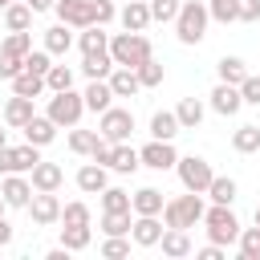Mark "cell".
I'll use <instances>...</instances> for the list:
<instances>
[{"label": "cell", "instance_id": "obj_15", "mask_svg": "<svg viewBox=\"0 0 260 260\" xmlns=\"http://www.w3.org/2000/svg\"><path fill=\"white\" fill-rule=\"evenodd\" d=\"M240 106H244V98H240V85H228V81H219V85L211 89V110H215V114L232 118V114H240Z\"/></svg>", "mask_w": 260, "mask_h": 260}, {"label": "cell", "instance_id": "obj_6", "mask_svg": "<svg viewBox=\"0 0 260 260\" xmlns=\"http://www.w3.org/2000/svg\"><path fill=\"white\" fill-rule=\"evenodd\" d=\"M175 171H179L183 191H199V195H207V187H211V179H215V171H211V162H207L203 154H187V158H179Z\"/></svg>", "mask_w": 260, "mask_h": 260}, {"label": "cell", "instance_id": "obj_39", "mask_svg": "<svg viewBox=\"0 0 260 260\" xmlns=\"http://www.w3.org/2000/svg\"><path fill=\"white\" fill-rule=\"evenodd\" d=\"M240 256L244 260H260V223L256 228H240Z\"/></svg>", "mask_w": 260, "mask_h": 260}, {"label": "cell", "instance_id": "obj_16", "mask_svg": "<svg viewBox=\"0 0 260 260\" xmlns=\"http://www.w3.org/2000/svg\"><path fill=\"white\" fill-rule=\"evenodd\" d=\"M32 114H37L32 98H20V93H12V98H8V106H4V126H12V130H24V126L32 122Z\"/></svg>", "mask_w": 260, "mask_h": 260}, {"label": "cell", "instance_id": "obj_22", "mask_svg": "<svg viewBox=\"0 0 260 260\" xmlns=\"http://www.w3.org/2000/svg\"><path fill=\"white\" fill-rule=\"evenodd\" d=\"M106 81H110L114 98H134V93L142 89V81H138V69H126V65H114V73H110Z\"/></svg>", "mask_w": 260, "mask_h": 260}, {"label": "cell", "instance_id": "obj_29", "mask_svg": "<svg viewBox=\"0 0 260 260\" xmlns=\"http://www.w3.org/2000/svg\"><path fill=\"white\" fill-rule=\"evenodd\" d=\"M32 8H28V0H16V4H8L4 8V24H8V32H24L28 24H32Z\"/></svg>", "mask_w": 260, "mask_h": 260}, {"label": "cell", "instance_id": "obj_54", "mask_svg": "<svg viewBox=\"0 0 260 260\" xmlns=\"http://www.w3.org/2000/svg\"><path fill=\"white\" fill-rule=\"evenodd\" d=\"M28 8H32V12H53L57 0H28Z\"/></svg>", "mask_w": 260, "mask_h": 260}, {"label": "cell", "instance_id": "obj_46", "mask_svg": "<svg viewBox=\"0 0 260 260\" xmlns=\"http://www.w3.org/2000/svg\"><path fill=\"white\" fill-rule=\"evenodd\" d=\"M61 223H89V207H85L81 199L65 203V207H61Z\"/></svg>", "mask_w": 260, "mask_h": 260}, {"label": "cell", "instance_id": "obj_53", "mask_svg": "<svg viewBox=\"0 0 260 260\" xmlns=\"http://www.w3.org/2000/svg\"><path fill=\"white\" fill-rule=\"evenodd\" d=\"M12 236H16V232H12V223H8V219H4V211H0V248H8V244H12Z\"/></svg>", "mask_w": 260, "mask_h": 260}, {"label": "cell", "instance_id": "obj_11", "mask_svg": "<svg viewBox=\"0 0 260 260\" xmlns=\"http://www.w3.org/2000/svg\"><path fill=\"white\" fill-rule=\"evenodd\" d=\"M138 154H142V167H150V171H171V167L179 162L175 142H162V138H150Z\"/></svg>", "mask_w": 260, "mask_h": 260}, {"label": "cell", "instance_id": "obj_25", "mask_svg": "<svg viewBox=\"0 0 260 260\" xmlns=\"http://www.w3.org/2000/svg\"><path fill=\"white\" fill-rule=\"evenodd\" d=\"M45 49H49L53 57H65V53L73 49V32H69L65 20H57L53 28H45Z\"/></svg>", "mask_w": 260, "mask_h": 260}, {"label": "cell", "instance_id": "obj_4", "mask_svg": "<svg viewBox=\"0 0 260 260\" xmlns=\"http://www.w3.org/2000/svg\"><path fill=\"white\" fill-rule=\"evenodd\" d=\"M203 228H207V240L211 244H236L240 240V219H236V211L228 207V203H211L207 211H203Z\"/></svg>", "mask_w": 260, "mask_h": 260}, {"label": "cell", "instance_id": "obj_12", "mask_svg": "<svg viewBox=\"0 0 260 260\" xmlns=\"http://www.w3.org/2000/svg\"><path fill=\"white\" fill-rule=\"evenodd\" d=\"M162 232H167V223H162L158 215H134V228H130V240H134L138 248H154V244L162 240Z\"/></svg>", "mask_w": 260, "mask_h": 260}, {"label": "cell", "instance_id": "obj_2", "mask_svg": "<svg viewBox=\"0 0 260 260\" xmlns=\"http://www.w3.org/2000/svg\"><path fill=\"white\" fill-rule=\"evenodd\" d=\"M110 57H114V65L138 69L142 61L154 57V49H150V41H146L142 32H114V37H110Z\"/></svg>", "mask_w": 260, "mask_h": 260}, {"label": "cell", "instance_id": "obj_13", "mask_svg": "<svg viewBox=\"0 0 260 260\" xmlns=\"http://www.w3.org/2000/svg\"><path fill=\"white\" fill-rule=\"evenodd\" d=\"M114 175H134L138 167H142V154L130 146V142H114L110 146V162H106Z\"/></svg>", "mask_w": 260, "mask_h": 260}, {"label": "cell", "instance_id": "obj_21", "mask_svg": "<svg viewBox=\"0 0 260 260\" xmlns=\"http://www.w3.org/2000/svg\"><path fill=\"white\" fill-rule=\"evenodd\" d=\"M118 20H122L126 32H142V28L150 24V0H130V4L118 12Z\"/></svg>", "mask_w": 260, "mask_h": 260}, {"label": "cell", "instance_id": "obj_51", "mask_svg": "<svg viewBox=\"0 0 260 260\" xmlns=\"http://www.w3.org/2000/svg\"><path fill=\"white\" fill-rule=\"evenodd\" d=\"M93 8H98V24H110L118 12H114V0H93Z\"/></svg>", "mask_w": 260, "mask_h": 260}, {"label": "cell", "instance_id": "obj_36", "mask_svg": "<svg viewBox=\"0 0 260 260\" xmlns=\"http://www.w3.org/2000/svg\"><path fill=\"white\" fill-rule=\"evenodd\" d=\"M232 146H236L240 154H256V150H260V126H256V122H244V126L232 134Z\"/></svg>", "mask_w": 260, "mask_h": 260}, {"label": "cell", "instance_id": "obj_37", "mask_svg": "<svg viewBox=\"0 0 260 260\" xmlns=\"http://www.w3.org/2000/svg\"><path fill=\"white\" fill-rule=\"evenodd\" d=\"M215 73H219V81H228V85H240V81L248 77V65H244L240 57H219Z\"/></svg>", "mask_w": 260, "mask_h": 260}, {"label": "cell", "instance_id": "obj_45", "mask_svg": "<svg viewBox=\"0 0 260 260\" xmlns=\"http://www.w3.org/2000/svg\"><path fill=\"white\" fill-rule=\"evenodd\" d=\"M24 69H28V73H41V77H45V73L53 69V53H49V49H32V53L24 57Z\"/></svg>", "mask_w": 260, "mask_h": 260}, {"label": "cell", "instance_id": "obj_10", "mask_svg": "<svg viewBox=\"0 0 260 260\" xmlns=\"http://www.w3.org/2000/svg\"><path fill=\"white\" fill-rule=\"evenodd\" d=\"M57 20H65L69 28H89V24H98V8H93V0H57Z\"/></svg>", "mask_w": 260, "mask_h": 260}, {"label": "cell", "instance_id": "obj_57", "mask_svg": "<svg viewBox=\"0 0 260 260\" xmlns=\"http://www.w3.org/2000/svg\"><path fill=\"white\" fill-rule=\"evenodd\" d=\"M4 207H8V203H4V195H0V211H4Z\"/></svg>", "mask_w": 260, "mask_h": 260}, {"label": "cell", "instance_id": "obj_28", "mask_svg": "<svg viewBox=\"0 0 260 260\" xmlns=\"http://www.w3.org/2000/svg\"><path fill=\"white\" fill-rule=\"evenodd\" d=\"M102 142H106V138H102V130H77V126L69 130V150H73V154L93 158V150H98Z\"/></svg>", "mask_w": 260, "mask_h": 260}, {"label": "cell", "instance_id": "obj_24", "mask_svg": "<svg viewBox=\"0 0 260 260\" xmlns=\"http://www.w3.org/2000/svg\"><path fill=\"white\" fill-rule=\"evenodd\" d=\"M81 73H85L89 81L110 77V73H114V57H110V49H102V53H85V57H81Z\"/></svg>", "mask_w": 260, "mask_h": 260}, {"label": "cell", "instance_id": "obj_58", "mask_svg": "<svg viewBox=\"0 0 260 260\" xmlns=\"http://www.w3.org/2000/svg\"><path fill=\"white\" fill-rule=\"evenodd\" d=\"M256 223H260V207H256Z\"/></svg>", "mask_w": 260, "mask_h": 260}, {"label": "cell", "instance_id": "obj_9", "mask_svg": "<svg viewBox=\"0 0 260 260\" xmlns=\"http://www.w3.org/2000/svg\"><path fill=\"white\" fill-rule=\"evenodd\" d=\"M24 211L32 215L37 228H53V223H61V199H57V191H32V199H28Z\"/></svg>", "mask_w": 260, "mask_h": 260}, {"label": "cell", "instance_id": "obj_32", "mask_svg": "<svg viewBox=\"0 0 260 260\" xmlns=\"http://www.w3.org/2000/svg\"><path fill=\"white\" fill-rule=\"evenodd\" d=\"M236 195H240V187H236V179H232V175H215V179H211V187H207V199H211V203H228V207H232V203H236Z\"/></svg>", "mask_w": 260, "mask_h": 260}, {"label": "cell", "instance_id": "obj_23", "mask_svg": "<svg viewBox=\"0 0 260 260\" xmlns=\"http://www.w3.org/2000/svg\"><path fill=\"white\" fill-rule=\"evenodd\" d=\"M130 203H134V215H162V207H167V199H162L158 187H138L130 195Z\"/></svg>", "mask_w": 260, "mask_h": 260}, {"label": "cell", "instance_id": "obj_8", "mask_svg": "<svg viewBox=\"0 0 260 260\" xmlns=\"http://www.w3.org/2000/svg\"><path fill=\"white\" fill-rule=\"evenodd\" d=\"M41 162V146H0V175H28Z\"/></svg>", "mask_w": 260, "mask_h": 260}, {"label": "cell", "instance_id": "obj_14", "mask_svg": "<svg viewBox=\"0 0 260 260\" xmlns=\"http://www.w3.org/2000/svg\"><path fill=\"white\" fill-rule=\"evenodd\" d=\"M0 195H4L8 207H28V199H32V179H24V175H4Z\"/></svg>", "mask_w": 260, "mask_h": 260}, {"label": "cell", "instance_id": "obj_48", "mask_svg": "<svg viewBox=\"0 0 260 260\" xmlns=\"http://www.w3.org/2000/svg\"><path fill=\"white\" fill-rule=\"evenodd\" d=\"M102 256H130V240L126 236H106V244H102Z\"/></svg>", "mask_w": 260, "mask_h": 260}, {"label": "cell", "instance_id": "obj_5", "mask_svg": "<svg viewBox=\"0 0 260 260\" xmlns=\"http://www.w3.org/2000/svg\"><path fill=\"white\" fill-rule=\"evenodd\" d=\"M57 126H65V130H73L77 122H81V114H85V93H77V89H61V93H53L49 98V110H45Z\"/></svg>", "mask_w": 260, "mask_h": 260}, {"label": "cell", "instance_id": "obj_31", "mask_svg": "<svg viewBox=\"0 0 260 260\" xmlns=\"http://www.w3.org/2000/svg\"><path fill=\"white\" fill-rule=\"evenodd\" d=\"M49 85H45V77L41 73H28V69H20L16 77H12V93H20V98H41Z\"/></svg>", "mask_w": 260, "mask_h": 260}, {"label": "cell", "instance_id": "obj_26", "mask_svg": "<svg viewBox=\"0 0 260 260\" xmlns=\"http://www.w3.org/2000/svg\"><path fill=\"white\" fill-rule=\"evenodd\" d=\"M114 106V89H110V81L102 77V81H89L85 85V110H93V114H102V110H110Z\"/></svg>", "mask_w": 260, "mask_h": 260}, {"label": "cell", "instance_id": "obj_34", "mask_svg": "<svg viewBox=\"0 0 260 260\" xmlns=\"http://www.w3.org/2000/svg\"><path fill=\"white\" fill-rule=\"evenodd\" d=\"M134 211H102V232L106 236H130Z\"/></svg>", "mask_w": 260, "mask_h": 260}, {"label": "cell", "instance_id": "obj_49", "mask_svg": "<svg viewBox=\"0 0 260 260\" xmlns=\"http://www.w3.org/2000/svg\"><path fill=\"white\" fill-rule=\"evenodd\" d=\"M240 98H244V106H260V77H244L240 81Z\"/></svg>", "mask_w": 260, "mask_h": 260}, {"label": "cell", "instance_id": "obj_33", "mask_svg": "<svg viewBox=\"0 0 260 260\" xmlns=\"http://www.w3.org/2000/svg\"><path fill=\"white\" fill-rule=\"evenodd\" d=\"M175 114H179V126H183V130H195V126L203 122V114H207V110H203V102H199V98H183V102L175 106Z\"/></svg>", "mask_w": 260, "mask_h": 260}, {"label": "cell", "instance_id": "obj_35", "mask_svg": "<svg viewBox=\"0 0 260 260\" xmlns=\"http://www.w3.org/2000/svg\"><path fill=\"white\" fill-rule=\"evenodd\" d=\"M89 240H93L89 223H65V228H61V244H65L69 252H81V248H89Z\"/></svg>", "mask_w": 260, "mask_h": 260}, {"label": "cell", "instance_id": "obj_1", "mask_svg": "<svg viewBox=\"0 0 260 260\" xmlns=\"http://www.w3.org/2000/svg\"><path fill=\"white\" fill-rule=\"evenodd\" d=\"M207 20H211L207 0H183V8H179V16H175V37H179L183 45H199V41L207 37Z\"/></svg>", "mask_w": 260, "mask_h": 260}, {"label": "cell", "instance_id": "obj_30", "mask_svg": "<svg viewBox=\"0 0 260 260\" xmlns=\"http://www.w3.org/2000/svg\"><path fill=\"white\" fill-rule=\"evenodd\" d=\"M77 45H81V57H85V53H102V49H110V32H106V24H89V28H81Z\"/></svg>", "mask_w": 260, "mask_h": 260}, {"label": "cell", "instance_id": "obj_20", "mask_svg": "<svg viewBox=\"0 0 260 260\" xmlns=\"http://www.w3.org/2000/svg\"><path fill=\"white\" fill-rule=\"evenodd\" d=\"M158 248H162V256H171V260H183V256H191V252H195V248H191L187 228H167V232H162V240H158Z\"/></svg>", "mask_w": 260, "mask_h": 260}, {"label": "cell", "instance_id": "obj_40", "mask_svg": "<svg viewBox=\"0 0 260 260\" xmlns=\"http://www.w3.org/2000/svg\"><path fill=\"white\" fill-rule=\"evenodd\" d=\"M207 12H211V20L232 24V20H240V0H207Z\"/></svg>", "mask_w": 260, "mask_h": 260}, {"label": "cell", "instance_id": "obj_38", "mask_svg": "<svg viewBox=\"0 0 260 260\" xmlns=\"http://www.w3.org/2000/svg\"><path fill=\"white\" fill-rule=\"evenodd\" d=\"M102 211H134L130 191H122V187H106V191H102Z\"/></svg>", "mask_w": 260, "mask_h": 260}, {"label": "cell", "instance_id": "obj_3", "mask_svg": "<svg viewBox=\"0 0 260 260\" xmlns=\"http://www.w3.org/2000/svg\"><path fill=\"white\" fill-rule=\"evenodd\" d=\"M203 195L199 191H187V195H175V199H167V207H162V223L167 228H195V223H203Z\"/></svg>", "mask_w": 260, "mask_h": 260}, {"label": "cell", "instance_id": "obj_17", "mask_svg": "<svg viewBox=\"0 0 260 260\" xmlns=\"http://www.w3.org/2000/svg\"><path fill=\"white\" fill-rule=\"evenodd\" d=\"M57 130H61V126H57L49 114H32V122H28L20 134H24V142H32V146H49V142L57 138Z\"/></svg>", "mask_w": 260, "mask_h": 260}, {"label": "cell", "instance_id": "obj_55", "mask_svg": "<svg viewBox=\"0 0 260 260\" xmlns=\"http://www.w3.org/2000/svg\"><path fill=\"white\" fill-rule=\"evenodd\" d=\"M0 146H8V130L4 126H0Z\"/></svg>", "mask_w": 260, "mask_h": 260}, {"label": "cell", "instance_id": "obj_43", "mask_svg": "<svg viewBox=\"0 0 260 260\" xmlns=\"http://www.w3.org/2000/svg\"><path fill=\"white\" fill-rule=\"evenodd\" d=\"M138 81H142V89H154V85H162V61H142L138 65Z\"/></svg>", "mask_w": 260, "mask_h": 260}, {"label": "cell", "instance_id": "obj_52", "mask_svg": "<svg viewBox=\"0 0 260 260\" xmlns=\"http://www.w3.org/2000/svg\"><path fill=\"white\" fill-rule=\"evenodd\" d=\"M195 256H199V260H223V244H207V248H199Z\"/></svg>", "mask_w": 260, "mask_h": 260}, {"label": "cell", "instance_id": "obj_7", "mask_svg": "<svg viewBox=\"0 0 260 260\" xmlns=\"http://www.w3.org/2000/svg\"><path fill=\"white\" fill-rule=\"evenodd\" d=\"M98 130H102L106 142H130V134H134V114L122 110V106H110V110H102Z\"/></svg>", "mask_w": 260, "mask_h": 260}, {"label": "cell", "instance_id": "obj_42", "mask_svg": "<svg viewBox=\"0 0 260 260\" xmlns=\"http://www.w3.org/2000/svg\"><path fill=\"white\" fill-rule=\"evenodd\" d=\"M179 8H183V0H150V20H158V24H175Z\"/></svg>", "mask_w": 260, "mask_h": 260}, {"label": "cell", "instance_id": "obj_41", "mask_svg": "<svg viewBox=\"0 0 260 260\" xmlns=\"http://www.w3.org/2000/svg\"><path fill=\"white\" fill-rule=\"evenodd\" d=\"M45 85H49V93L73 89V69H69V65H53V69L45 73Z\"/></svg>", "mask_w": 260, "mask_h": 260}, {"label": "cell", "instance_id": "obj_50", "mask_svg": "<svg viewBox=\"0 0 260 260\" xmlns=\"http://www.w3.org/2000/svg\"><path fill=\"white\" fill-rule=\"evenodd\" d=\"M240 20L256 24V20H260V0H240Z\"/></svg>", "mask_w": 260, "mask_h": 260}, {"label": "cell", "instance_id": "obj_47", "mask_svg": "<svg viewBox=\"0 0 260 260\" xmlns=\"http://www.w3.org/2000/svg\"><path fill=\"white\" fill-rule=\"evenodd\" d=\"M20 69H24V57H16V53L0 49V77H8V81H12V77H16Z\"/></svg>", "mask_w": 260, "mask_h": 260}, {"label": "cell", "instance_id": "obj_27", "mask_svg": "<svg viewBox=\"0 0 260 260\" xmlns=\"http://www.w3.org/2000/svg\"><path fill=\"white\" fill-rule=\"evenodd\" d=\"M183 126H179V114L175 110H158L154 118H150V138H162V142H175V134H179Z\"/></svg>", "mask_w": 260, "mask_h": 260}, {"label": "cell", "instance_id": "obj_44", "mask_svg": "<svg viewBox=\"0 0 260 260\" xmlns=\"http://www.w3.org/2000/svg\"><path fill=\"white\" fill-rule=\"evenodd\" d=\"M0 49H8V53H16V57H28V53H32V37H28V28H24V32H8Z\"/></svg>", "mask_w": 260, "mask_h": 260}, {"label": "cell", "instance_id": "obj_18", "mask_svg": "<svg viewBox=\"0 0 260 260\" xmlns=\"http://www.w3.org/2000/svg\"><path fill=\"white\" fill-rule=\"evenodd\" d=\"M77 187H81L85 195H102V191L110 187V167H102V162H85V167L77 171Z\"/></svg>", "mask_w": 260, "mask_h": 260}, {"label": "cell", "instance_id": "obj_56", "mask_svg": "<svg viewBox=\"0 0 260 260\" xmlns=\"http://www.w3.org/2000/svg\"><path fill=\"white\" fill-rule=\"evenodd\" d=\"M8 4H16V0H0V12H4V8H8Z\"/></svg>", "mask_w": 260, "mask_h": 260}, {"label": "cell", "instance_id": "obj_19", "mask_svg": "<svg viewBox=\"0 0 260 260\" xmlns=\"http://www.w3.org/2000/svg\"><path fill=\"white\" fill-rule=\"evenodd\" d=\"M28 179H32V191H57L61 183H65V171L57 167V162H37L32 171H28Z\"/></svg>", "mask_w": 260, "mask_h": 260}]
</instances>
